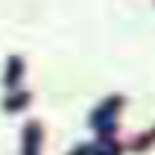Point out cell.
Returning a JSON list of instances; mask_svg holds the SVG:
<instances>
[{
  "label": "cell",
  "instance_id": "cell-1",
  "mask_svg": "<svg viewBox=\"0 0 155 155\" xmlns=\"http://www.w3.org/2000/svg\"><path fill=\"white\" fill-rule=\"evenodd\" d=\"M41 147V126L38 123H26L24 129V155H38Z\"/></svg>",
  "mask_w": 155,
  "mask_h": 155
}]
</instances>
